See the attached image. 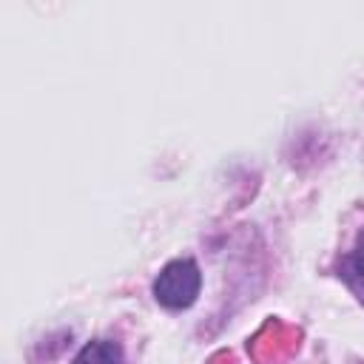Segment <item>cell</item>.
<instances>
[{"label": "cell", "mask_w": 364, "mask_h": 364, "mask_svg": "<svg viewBox=\"0 0 364 364\" xmlns=\"http://www.w3.org/2000/svg\"><path fill=\"white\" fill-rule=\"evenodd\" d=\"M202 290V273L193 259H173L168 262L156 282H154V299L168 310H188Z\"/></svg>", "instance_id": "1"}, {"label": "cell", "mask_w": 364, "mask_h": 364, "mask_svg": "<svg viewBox=\"0 0 364 364\" xmlns=\"http://www.w3.org/2000/svg\"><path fill=\"white\" fill-rule=\"evenodd\" d=\"M341 279L353 287V293L364 301V230L358 233L353 250L344 256L341 262Z\"/></svg>", "instance_id": "3"}, {"label": "cell", "mask_w": 364, "mask_h": 364, "mask_svg": "<svg viewBox=\"0 0 364 364\" xmlns=\"http://www.w3.org/2000/svg\"><path fill=\"white\" fill-rule=\"evenodd\" d=\"M74 364H125V353H122L119 341H114V338H97V341H88L77 353Z\"/></svg>", "instance_id": "2"}]
</instances>
